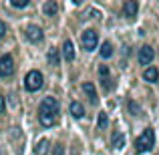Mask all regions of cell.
Returning <instances> with one entry per match:
<instances>
[{
	"mask_svg": "<svg viewBox=\"0 0 159 155\" xmlns=\"http://www.w3.org/2000/svg\"><path fill=\"white\" fill-rule=\"evenodd\" d=\"M43 73L40 71H28L26 77H24V87H26V91H30V93H34V91H39L40 87H43Z\"/></svg>",
	"mask_w": 159,
	"mask_h": 155,
	"instance_id": "obj_2",
	"label": "cell"
},
{
	"mask_svg": "<svg viewBox=\"0 0 159 155\" xmlns=\"http://www.w3.org/2000/svg\"><path fill=\"white\" fill-rule=\"evenodd\" d=\"M58 113V101L54 97H44V101L39 107V115H47V117H57Z\"/></svg>",
	"mask_w": 159,
	"mask_h": 155,
	"instance_id": "obj_3",
	"label": "cell"
},
{
	"mask_svg": "<svg viewBox=\"0 0 159 155\" xmlns=\"http://www.w3.org/2000/svg\"><path fill=\"white\" fill-rule=\"evenodd\" d=\"M129 109H131V113H133V115H139V113H141V109L137 107V105L133 103V101H129Z\"/></svg>",
	"mask_w": 159,
	"mask_h": 155,
	"instance_id": "obj_21",
	"label": "cell"
},
{
	"mask_svg": "<svg viewBox=\"0 0 159 155\" xmlns=\"http://www.w3.org/2000/svg\"><path fill=\"white\" fill-rule=\"evenodd\" d=\"M103 87L109 91V89H113V83H109V79H103Z\"/></svg>",
	"mask_w": 159,
	"mask_h": 155,
	"instance_id": "obj_24",
	"label": "cell"
},
{
	"mask_svg": "<svg viewBox=\"0 0 159 155\" xmlns=\"http://www.w3.org/2000/svg\"><path fill=\"white\" fill-rule=\"evenodd\" d=\"M47 153H48V141L40 139L39 143L34 145V155H47Z\"/></svg>",
	"mask_w": 159,
	"mask_h": 155,
	"instance_id": "obj_14",
	"label": "cell"
},
{
	"mask_svg": "<svg viewBox=\"0 0 159 155\" xmlns=\"http://www.w3.org/2000/svg\"><path fill=\"white\" fill-rule=\"evenodd\" d=\"M47 58H48V62H51L52 66H57L58 62H61V58H58V51H57V48H48Z\"/></svg>",
	"mask_w": 159,
	"mask_h": 155,
	"instance_id": "obj_16",
	"label": "cell"
},
{
	"mask_svg": "<svg viewBox=\"0 0 159 155\" xmlns=\"http://www.w3.org/2000/svg\"><path fill=\"white\" fill-rule=\"evenodd\" d=\"M137 10H139V4H137V0H127L123 6V14L127 16V18H135L137 16Z\"/></svg>",
	"mask_w": 159,
	"mask_h": 155,
	"instance_id": "obj_8",
	"label": "cell"
},
{
	"mask_svg": "<svg viewBox=\"0 0 159 155\" xmlns=\"http://www.w3.org/2000/svg\"><path fill=\"white\" fill-rule=\"evenodd\" d=\"M153 145H155V131H153L151 127H147L139 137H137L135 149L139 153H147V151H151V149H153Z\"/></svg>",
	"mask_w": 159,
	"mask_h": 155,
	"instance_id": "obj_1",
	"label": "cell"
},
{
	"mask_svg": "<svg viewBox=\"0 0 159 155\" xmlns=\"http://www.w3.org/2000/svg\"><path fill=\"white\" fill-rule=\"evenodd\" d=\"M4 107H6V103H4V97L0 95V113H4Z\"/></svg>",
	"mask_w": 159,
	"mask_h": 155,
	"instance_id": "obj_26",
	"label": "cell"
},
{
	"mask_svg": "<svg viewBox=\"0 0 159 155\" xmlns=\"http://www.w3.org/2000/svg\"><path fill=\"white\" fill-rule=\"evenodd\" d=\"M39 121L44 125V127H52L54 125V117H47V115H39Z\"/></svg>",
	"mask_w": 159,
	"mask_h": 155,
	"instance_id": "obj_18",
	"label": "cell"
},
{
	"mask_svg": "<svg viewBox=\"0 0 159 155\" xmlns=\"http://www.w3.org/2000/svg\"><path fill=\"white\" fill-rule=\"evenodd\" d=\"M107 127V113H99V129Z\"/></svg>",
	"mask_w": 159,
	"mask_h": 155,
	"instance_id": "obj_19",
	"label": "cell"
},
{
	"mask_svg": "<svg viewBox=\"0 0 159 155\" xmlns=\"http://www.w3.org/2000/svg\"><path fill=\"white\" fill-rule=\"evenodd\" d=\"M81 44H83L85 51H93V48H97V44H99V32L93 30V28L85 30V32H83V36H81Z\"/></svg>",
	"mask_w": 159,
	"mask_h": 155,
	"instance_id": "obj_4",
	"label": "cell"
},
{
	"mask_svg": "<svg viewBox=\"0 0 159 155\" xmlns=\"http://www.w3.org/2000/svg\"><path fill=\"white\" fill-rule=\"evenodd\" d=\"M62 57L66 61H75V47L70 40H65V44H62Z\"/></svg>",
	"mask_w": 159,
	"mask_h": 155,
	"instance_id": "obj_12",
	"label": "cell"
},
{
	"mask_svg": "<svg viewBox=\"0 0 159 155\" xmlns=\"http://www.w3.org/2000/svg\"><path fill=\"white\" fill-rule=\"evenodd\" d=\"M143 79L149 83H157L159 81V71L155 69V66H147V69L143 71Z\"/></svg>",
	"mask_w": 159,
	"mask_h": 155,
	"instance_id": "obj_9",
	"label": "cell"
},
{
	"mask_svg": "<svg viewBox=\"0 0 159 155\" xmlns=\"http://www.w3.org/2000/svg\"><path fill=\"white\" fill-rule=\"evenodd\" d=\"M26 39L30 40V43H40V40H43V28L36 26V24H30V26L26 28Z\"/></svg>",
	"mask_w": 159,
	"mask_h": 155,
	"instance_id": "obj_6",
	"label": "cell"
},
{
	"mask_svg": "<svg viewBox=\"0 0 159 155\" xmlns=\"http://www.w3.org/2000/svg\"><path fill=\"white\" fill-rule=\"evenodd\" d=\"M99 73H101V77H103V79H107V75H109V69H107L105 65H103L101 69H99Z\"/></svg>",
	"mask_w": 159,
	"mask_h": 155,
	"instance_id": "obj_23",
	"label": "cell"
},
{
	"mask_svg": "<svg viewBox=\"0 0 159 155\" xmlns=\"http://www.w3.org/2000/svg\"><path fill=\"white\" fill-rule=\"evenodd\" d=\"M57 10H58V4L54 2V0H48V2H44V6H43L44 16H54V14H57Z\"/></svg>",
	"mask_w": 159,
	"mask_h": 155,
	"instance_id": "obj_13",
	"label": "cell"
},
{
	"mask_svg": "<svg viewBox=\"0 0 159 155\" xmlns=\"http://www.w3.org/2000/svg\"><path fill=\"white\" fill-rule=\"evenodd\" d=\"M153 57H155V51H153L149 44L141 47V51H139V62L141 65H149V62L153 61Z\"/></svg>",
	"mask_w": 159,
	"mask_h": 155,
	"instance_id": "obj_7",
	"label": "cell"
},
{
	"mask_svg": "<svg viewBox=\"0 0 159 155\" xmlns=\"http://www.w3.org/2000/svg\"><path fill=\"white\" fill-rule=\"evenodd\" d=\"M4 34H6V24L0 20V39H4Z\"/></svg>",
	"mask_w": 159,
	"mask_h": 155,
	"instance_id": "obj_22",
	"label": "cell"
},
{
	"mask_svg": "<svg viewBox=\"0 0 159 155\" xmlns=\"http://www.w3.org/2000/svg\"><path fill=\"white\" fill-rule=\"evenodd\" d=\"M99 54H101L103 58H109L113 54V44L111 43H103L101 44V51H99Z\"/></svg>",
	"mask_w": 159,
	"mask_h": 155,
	"instance_id": "obj_17",
	"label": "cell"
},
{
	"mask_svg": "<svg viewBox=\"0 0 159 155\" xmlns=\"http://www.w3.org/2000/svg\"><path fill=\"white\" fill-rule=\"evenodd\" d=\"M14 73V61H12L10 54H4L0 57V77H10Z\"/></svg>",
	"mask_w": 159,
	"mask_h": 155,
	"instance_id": "obj_5",
	"label": "cell"
},
{
	"mask_svg": "<svg viewBox=\"0 0 159 155\" xmlns=\"http://www.w3.org/2000/svg\"><path fill=\"white\" fill-rule=\"evenodd\" d=\"M123 145H125V135H123V133H119V131H115V133H113V147L121 149Z\"/></svg>",
	"mask_w": 159,
	"mask_h": 155,
	"instance_id": "obj_15",
	"label": "cell"
},
{
	"mask_svg": "<svg viewBox=\"0 0 159 155\" xmlns=\"http://www.w3.org/2000/svg\"><path fill=\"white\" fill-rule=\"evenodd\" d=\"M12 6H14V8H26L28 0H12Z\"/></svg>",
	"mask_w": 159,
	"mask_h": 155,
	"instance_id": "obj_20",
	"label": "cell"
},
{
	"mask_svg": "<svg viewBox=\"0 0 159 155\" xmlns=\"http://www.w3.org/2000/svg\"><path fill=\"white\" fill-rule=\"evenodd\" d=\"M65 153V147L62 145H57V149H54V155H62Z\"/></svg>",
	"mask_w": 159,
	"mask_h": 155,
	"instance_id": "obj_25",
	"label": "cell"
},
{
	"mask_svg": "<svg viewBox=\"0 0 159 155\" xmlns=\"http://www.w3.org/2000/svg\"><path fill=\"white\" fill-rule=\"evenodd\" d=\"M83 91H85V95L89 97V101H91V103H97V101H99V97H97V89H95L91 83H83Z\"/></svg>",
	"mask_w": 159,
	"mask_h": 155,
	"instance_id": "obj_10",
	"label": "cell"
},
{
	"mask_svg": "<svg viewBox=\"0 0 159 155\" xmlns=\"http://www.w3.org/2000/svg\"><path fill=\"white\" fill-rule=\"evenodd\" d=\"M69 111H70V115H73L75 119H81V117L85 115V107H83L81 103H77V101H73V103H70Z\"/></svg>",
	"mask_w": 159,
	"mask_h": 155,
	"instance_id": "obj_11",
	"label": "cell"
}]
</instances>
